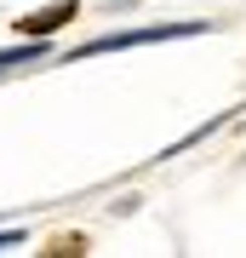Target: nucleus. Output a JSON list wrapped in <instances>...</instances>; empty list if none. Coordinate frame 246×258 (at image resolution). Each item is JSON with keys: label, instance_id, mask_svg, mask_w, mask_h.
<instances>
[{"label": "nucleus", "instance_id": "4", "mask_svg": "<svg viewBox=\"0 0 246 258\" xmlns=\"http://www.w3.org/2000/svg\"><path fill=\"white\" fill-rule=\"evenodd\" d=\"M12 247H23V230H0V252H12Z\"/></svg>", "mask_w": 246, "mask_h": 258}, {"label": "nucleus", "instance_id": "3", "mask_svg": "<svg viewBox=\"0 0 246 258\" xmlns=\"http://www.w3.org/2000/svg\"><path fill=\"white\" fill-rule=\"evenodd\" d=\"M46 52H52V46H46V40H29V35H23V46L0 52V75H12V69H23V63H40Z\"/></svg>", "mask_w": 246, "mask_h": 258}, {"label": "nucleus", "instance_id": "1", "mask_svg": "<svg viewBox=\"0 0 246 258\" xmlns=\"http://www.w3.org/2000/svg\"><path fill=\"white\" fill-rule=\"evenodd\" d=\"M195 35H212V23H155V29H115V35H98L86 46L69 52V63L80 57H98V52H126V46H160V40H195Z\"/></svg>", "mask_w": 246, "mask_h": 258}, {"label": "nucleus", "instance_id": "2", "mask_svg": "<svg viewBox=\"0 0 246 258\" xmlns=\"http://www.w3.org/2000/svg\"><path fill=\"white\" fill-rule=\"evenodd\" d=\"M74 0H57V6H46V12H29V18H18V35H29V40H46L52 29H63L69 18H74Z\"/></svg>", "mask_w": 246, "mask_h": 258}]
</instances>
